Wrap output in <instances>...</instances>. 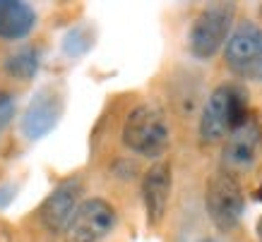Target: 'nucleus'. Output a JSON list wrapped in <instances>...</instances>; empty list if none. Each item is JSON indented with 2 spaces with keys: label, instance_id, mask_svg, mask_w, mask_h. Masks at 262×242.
I'll list each match as a JSON object with an SVG mask.
<instances>
[{
  "label": "nucleus",
  "instance_id": "obj_1",
  "mask_svg": "<svg viewBox=\"0 0 262 242\" xmlns=\"http://www.w3.org/2000/svg\"><path fill=\"white\" fill-rule=\"evenodd\" d=\"M253 115L248 108V94L238 84H222L207 96L200 113L198 134L202 144H216L226 139Z\"/></svg>",
  "mask_w": 262,
  "mask_h": 242
},
{
  "label": "nucleus",
  "instance_id": "obj_2",
  "mask_svg": "<svg viewBox=\"0 0 262 242\" xmlns=\"http://www.w3.org/2000/svg\"><path fill=\"white\" fill-rule=\"evenodd\" d=\"M123 144L137 156L159 158L171 144V130L164 110L151 103L135 106L123 125Z\"/></svg>",
  "mask_w": 262,
  "mask_h": 242
},
{
  "label": "nucleus",
  "instance_id": "obj_3",
  "mask_svg": "<svg viewBox=\"0 0 262 242\" xmlns=\"http://www.w3.org/2000/svg\"><path fill=\"white\" fill-rule=\"evenodd\" d=\"M205 209L219 233L236 230L246 211V197L238 178L226 171L212 173L205 187Z\"/></svg>",
  "mask_w": 262,
  "mask_h": 242
},
{
  "label": "nucleus",
  "instance_id": "obj_4",
  "mask_svg": "<svg viewBox=\"0 0 262 242\" xmlns=\"http://www.w3.org/2000/svg\"><path fill=\"white\" fill-rule=\"evenodd\" d=\"M233 17H236L233 3H214V5H207L192 19L190 32H188V48L198 60H209L222 51V46H226Z\"/></svg>",
  "mask_w": 262,
  "mask_h": 242
},
{
  "label": "nucleus",
  "instance_id": "obj_5",
  "mask_svg": "<svg viewBox=\"0 0 262 242\" xmlns=\"http://www.w3.org/2000/svg\"><path fill=\"white\" fill-rule=\"evenodd\" d=\"M224 63L233 75L250 82H262V29L243 22L231 32L224 46Z\"/></svg>",
  "mask_w": 262,
  "mask_h": 242
},
{
  "label": "nucleus",
  "instance_id": "obj_6",
  "mask_svg": "<svg viewBox=\"0 0 262 242\" xmlns=\"http://www.w3.org/2000/svg\"><path fill=\"white\" fill-rule=\"evenodd\" d=\"M118 223V213L106 199H87L80 204L65 228V242H101Z\"/></svg>",
  "mask_w": 262,
  "mask_h": 242
},
{
  "label": "nucleus",
  "instance_id": "obj_7",
  "mask_svg": "<svg viewBox=\"0 0 262 242\" xmlns=\"http://www.w3.org/2000/svg\"><path fill=\"white\" fill-rule=\"evenodd\" d=\"M262 154V125L255 115H250L233 132L226 137L222 149V171L238 175L250 171Z\"/></svg>",
  "mask_w": 262,
  "mask_h": 242
},
{
  "label": "nucleus",
  "instance_id": "obj_8",
  "mask_svg": "<svg viewBox=\"0 0 262 242\" xmlns=\"http://www.w3.org/2000/svg\"><path fill=\"white\" fill-rule=\"evenodd\" d=\"M60 117H63V96L53 86H43L24 108L19 130L29 141H39L56 130Z\"/></svg>",
  "mask_w": 262,
  "mask_h": 242
},
{
  "label": "nucleus",
  "instance_id": "obj_9",
  "mask_svg": "<svg viewBox=\"0 0 262 242\" xmlns=\"http://www.w3.org/2000/svg\"><path fill=\"white\" fill-rule=\"evenodd\" d=\"M80 199H82V182L77 178L63 180L58 182L56 189L43 199L41 204V221L48 230L53 233H60L70 226L72 216L80 209Z\"/></svg>",
  "mask_w": 262,
  "mask_h": 242
},
{
  "label": "nucleus",
  "instance_id": "obj_10",
  "mask_svg": "<svg viewBox=\"0 0 262 242\" xmlns=\"http://www.w3.org/2000/svg\"><path fill=\"white\" fill-rule=\"evenodd\" d=\"M140 192H142V204H144V211H147L149 226H159L168 209L171 192H173V171H171V163L159 161V163L151 165L149 171L144 173Z\"/></svg>",
  "mask_w": 262,
  "mask_h": 242
},
{
  "label": "nucleus",
  "instance_id": "obj_11",
  "mask_svg": "<svg viewBox=\"0 0 262 242\" xmlns=\"http://www.w3.org/2000/svg\"><path fill=\"white\" fill-rule=\"evenodd\" d=\"M36 27V12L22 0H0V39L19 41L27 39Z\"/></svg>",
  "mask_w": 262,
  "mask_h": 242
},
{
  "label": "nucleus",
  "instance_id": "obj_12",
  "mask_svg": "<svg viewBox=\"0 0 262 242\" xmlns=\"http://www.w3.org/2000/svg\"><path fill=\"white\" fill-rule=\"evenodd\" d=\"M41 65V51L39 46H22L12 51L3 63V70L15 79H34Z\"/></svg>",
  "mask_w": 262,
  "mask_h": 242
},
{
  "label": "nucleus",
  "instance_id": "obj_13",
  "mask_svg": "<svg viewBox=\"0 0 262 242\" xmlns=\"http://www.w3.org/2000/svg\"><path fill=\"white\" fill-rule=\"evenodd\" d=\"M96 43V34L89 24H75L65 32L63 41H60V48L68 58H80V55H87Z\"/></svg>",
  "mask_w": 262,
  "mask_h": 242
},
{
  "label": "nucleus",
  "instance_id": "obj_14",
  "mask_svg": "<svg viewBox=\"0 0 262 242\" xmlns=\"http://www.w3.org/2000/svg\"><path fill=\"white\" fill-rule=\"evenodd\" d=\"M17 113V99L10 91H3L0 89V132L12 123V117Z\"/></svg>",
  "mask_w": 262,
  "mask_h": 242
},
{
  "label": "nucleus",
  "instance_id": "obj_15",
  "mask_svg": "<svg viewBox=\"0 0 262 242\" xmlns=\"http://www.w3.org/2000/svg\"><path fill=\"white\" fill-rule=\"evenodd\" d=\"M19 195V187L15 182H8V185H0V209H8L10 204L15 202V197Z\"/></svg>",
  "mask_w": 262,
  "mask_h": 242
},
{
  "label": "nucleus",
  "instance_id": "obj_16",
  "mask_svg": "<svg viewBox=\"0 0 262 242\" xmlns=\"http://www.w3.org/2000/svg\"><path fill=\"white\" fill-rule=\"evenodd\" d=\"M257 242H262V219L257 221Z\"/></svg>",
  "mask_w": 262,
  "mask_h": 242
},
{
  "label": "nucleus",
  "instance_id": "obj_17",
  "mask_svg": "<svg viewBox=\"0 0 262 242\" xmlns=\"http://www.w3.org/2000/svg\"><path fill=\"white\" fill-rule=\"evenodd\" d=\"M255 199H257V202H262V185L257 187V192H255Z\"/></svg>",
  "mask_w": 262,
  "mask_h": 242
},
{
  "label": "nucleus",
  "instance_id": "obj_18",
  "mask_svg": "<svg viewBox=\"0 0 262 242\" xmlns=\"http://www.w3.org/2000/svg\"><path fill=\"white\" fill-rule=\"evenodd\" d=\"M202 242H216V240H202Z\"/></svg>",
  "mask_w": 262,
  "mask_h": 242
},
{
  "label": "nucleus",
  "instance_id": "obj_19",
  "mask_svg": "<svg viewBox=\"0 0 262 242\" xmlns=\"http://www.w3.org/2000/svg\"><path fill=\"white\" fill-rule=\"evenodd\" d=\"M260 10H262V5H260Z\"/></svg>",
  "mask_w": 262,
  "mask_h": 242
}]
</instances>
